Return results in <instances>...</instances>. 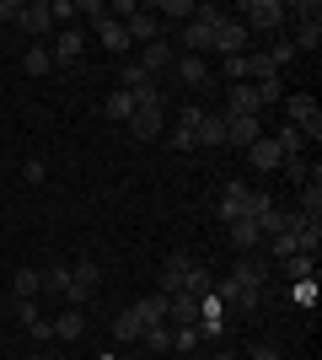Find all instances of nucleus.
Segmentation results:
<instances>
[{
	"instance_id": "de8ad7c7",
	"label": "nucleus",
	"mask_w": 322,
	"mask_h": 360,
	"mask_svg": "<svg viewBox=\"0 0 322 360\" xmlns=\"http://www.w3.org/2000/svg\"><path fill=\"white\" fill-rule=\"evenodd\" d=\"M16 317H22L27 328H32V323H43V317H38V301H16Z\"/></svg>"
},
{
	"instance_id": "ea45409f",
	"label": "nucleus",
	"mask_w": 322,
	"mask_h": 360,
	"mask_svg": "<svg viewBox=\"0 0 322 360\" xmlns=\"http://www.w3.org/2000/svg\"><path fill=\"white\" fill-rule=\"evenodd\" d=\"M76 11H81V16H92L97 27H102V22H107V0H81Z\"/></svg>"
},
{
	"instance_id": "79ce46f5",
	"label": "nucleus",
	"mask_w": 322,
	"mask_h": 360,
	"mask_svg": "<svg viewBox=\"0 0 322 360\" xmlns=\"http://www.w3.org/2000/svg\"><path fill=\"white\" fill-rule=\"evenodd\" d=\"M295 301H301V307H317V280H295Z\"/></svg>"
},
{
	"instance_id": "6ab92c4d",
	"label": "nucleus",
	"mask_w": 322,
	"mask_h": 360,
	"mask_svg": "<svg viewBox=\"0 0 322 360\" xmlns=\"http://www.w3.org/2000/svg\"><path fill=\"white\" fill-rule=\"evenodd\" d=\"M167 317L172 323H199V296H188V290L167 296Z\"/></svg>"
},
{
	"instance_id": "473e14b6",
	"label": "nucleus",
	"mask_w": 322,
	"mask_h": 360,
	"mask_svg": "<svg viewBox=\"0 0 322 360\" xmlns=\"http://www.w3.org/2000/svg\"><path fill=\"white\" fill-rule=\"evenodd\" d=\"M156 11H161V16H172V22H183V27H188V22H194V11H199V6H194V0H161Z\"/></svg>"
},
{
	"instance_id": "49530a36",
	"label": "nucleus",
	"mask_w": 322,
	"mask_h": 360,
	"mask_svg": "<svg viewBox=\"0 0 322 360\" xmlns=\"http://www.w3.org/2000/svg\"><path fill=\"white\" fill-rule=\"evenodd\" d=\"M22 178H27V183H43V178H48V167L32 156V162H22Z\"/></svg>"
},
{
	"instance_id": "393cba45",
	"label": "nucleus",
	"mask_w": 322,
	"mask_h": 360,
	"mask_svg": "<svg viewBox=\"0 0 322 360\" xmlns=\"http://www.w3.org/2000/svg\"><path fill=\"white\" fill-rule=\"evenodd\" d=\"M279 146V156H301V150H307V135H301V129H295V124H285V129H279V135H269Z\"/></svg>"
},
{
	"instance_id": "7c9ffc66",
	"label": "nucleus",
	"mask_w": 322,
	"mask_h": 360,
	"mask_svg": "<svg viewBox=\"0 0 322 360\" xmlns=\"http://www.w3.org/2000/svg\"><path fill=\"white\" fill-rule=\"evenodd\" d=\"M172 349L194 355V349H199V328H194V323H172Z\"/></svg>"
},
{
	"instance_id": "4c0bfd02",
	"label": "nucleus",
	"mask_w": 322,
	"mask_h": 360,
	"mask_svg": "<svg viewBox=\"0 0 322 360\" xmlns=\"http://www.w3.org/2000/svg\"><path fill=\"white\" fill-rule=\"evenodd\" d=\"M231 307H242V312H258L263 307V290H253V285H236V301Z\"/></svg>"
},
{
	"instance_id": "2f4dec72",
	"label": "nucleus",
	"mask_w": 322,
	"mask_h": 360,
	"mask_svg": "<svg viewBox=\"0 0 322 360\" xmlns=\"http://www.w3.org/2000/svg\"><path fill=\"white\" fill-rule=\"evenodd\" d=\"M22 65H27V75H48V65H54V54H48L43 44H32L27 54H22Z\"/></svg>"
},
{
	"instance_id": "c756f323",
	"label": "nucleus",
	"mask_w": 322,
	"mask_h": 360,
	"mask_svg": "<svg viewBox=\"0 0 322 360\" xmlns=\"http://www.w3.org/2000/svg\"><path fill=\"white\" fill-rule=\"evenodd\" d=\"M317 210H322V188H317V167H311V178L301 183V215L317 221Z\"/></svg>"
},
{
	"instance_id": "6e6552de",
	"label": "nucleus",
	"mask_w": 322,
	"mask_h": 360,
	"mask_svg": "<svg viewBox=\"0 0 322 360\" xmlns=\"http://www.w3.org/2000/svg\"><path fill=\"white\" fill-rule=\"evenodd\" d=\"M92 290H97V264H76V269H70V290H65V301H70V307H86Z\"/></svg>"
},
{
	"instance_id": "f3484780",
	"label": "nucleus",
	"mask_w": 322,
	"mask_h": 360,
	"mask_svg": "<svg viewBox=\"0 0 322 360\" xmlns=\"http://www.w3.org/2000/svg\"><path fill=\"white\" fill-rule=\"evenodd\" d=\"M194 146H226V119H220V113H204L199 129H194Z\"/></svg>"
},
{
	"instance_id": "4be33fe9",
	"label": "nucleus",
	"mask_w": 322,
	"mask_h": 360,
	"mask_svg": "<svg viewBox=\"0 0 322 360\" xmlns=\"http://www.w3.org/2000/svg\"><path fill=\"white\" fill-rule=\"evenodd\" d=\"M135 312H140V323H145V328H151V323H167V296L156 290V296L135 301Z\"/></svg>"
},
{
	"instance_id": "8fccbe9b",
	"label": "nucleus",
	"mask_w": 322,
	"mask_h": 360,
	"mask_svg": "<svg viewBox=\"0 0 322 360\" xmlns=\"http://www.w3.org/2000/svg\"><path fill=\"white\" fill-rule=\"evenodd\" d=\"M247 360H279V349H274V345H258V349H253Z\"/></svg>"
},
{
	"instance_id": "bb28decb",
	"label": "nucleus",
	"mask_w": 322,
	"mask_h": 360,
	"mask_svg": "<svg viewBox=\"0 0 322 360\" xmlns=\"http://www.w3.org/2000/svg\"><path fill=\"white\" fill-rule=\"evenodd\" d=\"M242 205H247V188H242V183H226V199H220V221H236V215H242Z\"/></svg>"
},
{
	"instance_id": "a18cd8bd",
	"label": "nucleus",
	"mask_w": 322,
	"mask_h": 360,
	"mask_svg": "<svg viewBox=\"0 0 322 360\" xmlns=\"http://www.w3.org/2000/svg\"><path fill=\"white\" fill-rule=\"evenodd\" d=\"M48 16H54V22H70V16H81V11H76V0H54Z\"/></svg>"
},
{
	"instance_id": "412c9836",
	"label": "nucleus",
	"mask_w": 322,
	"mask_h": 360,
	"mask_svg": "<svg viewBox=\"0 0 322 360\" xmlns=\"http://www.w3.org/2000/svg\"><path fill=\"white\" fill-rule=\"evenodd\" d=\"M295 54H301V49H317L322 44V16H301V27H295Z\"/></svg>"
},
{
	"instance_id": "72a5a7b5",
	"label": "nucleus",
	"mask_w": 322,
	"mask_h": 360,
	"mask_svg": "<svg viewBox=\"0 0 322 360\" xmlns=\"http://www.w3.org/2000/svg\"><path fill=\"white\" fill-rule=\"evenodd\" d=\"M151 86H156V75H145L140 65H123V91H135V97H140V91H151Z\"/></svg>"
},
{
	"instance_id": "f704fd0d",
	"label": "nucleus",
	"mask_w": 322,
	"mask_h": 360,
	"mask_svg": "<svg viewBox=\"0 0 322 360\" xmlns=\"http://www.w3.org/2000/svg\"><path fill=\"white\" fill-rule=\"evenodd\" d=\"M145 345H151V355H167L172 349V328L167 323H151V328H145Z\"/></svg>"
},
{
	"instance_id": "37998d69",
	"label": "nucleus",
	"mask_w": 322,
	"mask_h": 360,
	"mask_svg": "<svg viewBox=\"0 0 322 360\" xmlns=\"http://www.w3.org/2000/svg\"><path fill=\"white\" fill-rule=\"evenodd\" d=\"M226 75H231V86H236V81H247V54H231V60H226Z\"/></svg>"
},
{
	"instance_id": "f8f14e48",
	"label": "nucleus",
	"mask_w": 322,
	"mask_h": 360,
	"mask_svg": "<svg viewBox=\"0 0 322 360\" xmlns=\"http://www.w3.org/2000/svg\"><path fill=\"white\" fill-rule=\"evenodd\" d=\"M172 60H177V54H172V44H167V38H156V44H145V49H140V70H145V75L167 70Z\"/></svg>"
},
{
	"instance_id": "c03bdc74",
	"label": "nucleus",
	"mask_w": 322,
	"mask_h": 360,
	"mask_svg": "<svg viewBox=\"0 0 322 360\" xmlns=\"http://www.w3.org/2000/svg\"><path fill=\"white\" fill-rule=\"evenodd\" d=\"M22 22V6L16 0H0V27H16Z\"/></svg>"
},
{
	"instance_id": "f257e3e1",
	"label": "nucleus",
	"mask_w": 322,
	"mask_h": 360,
	"mask_svg": "<svg viewBox=\"0 0 322 360\" xmlns=\"http://www.w3.org/2000/svg\"><path fill=\"white\" fill-rule=\"evenodd\" d=\"M242 16H247L242 22L247 32H263V38H269V32H279L285 22H290V6H285V0H247Z\"/></svg>"
},
{
	"instance_id": "20e7f679",
	"label": "nucleus",
	"mask_w": 322,
	"mask_h": 360,
	"mask_svg": "<svg viewBox=\"0 0 322 360\" xmlns=\"http://www.w3.org/2000/svg\"><path fill=\"white\" fill-rule=\"evenodd\" d=\"M231 280H236V285L263 290V280H269V253H258V248H253V253H242L236 264H231Z\"/></svg>"
},
{
	"instance_id": "1a4fd4ad",
	"label": "nucleus",
	"mask_w": 322,
	"mask_h": 360,
	"mask_svg": "<svg viewBox=\"0 0 322 360\" xmlns=\"http://www.w3.org/2000/svg\"><path fill=\"white\" fill-rule=\"evenodd\" d=\"M16 27L27 32V38H48L54 32V16H48V0H32V6H22V22Z\"/></svg>"
},
{
	"instance_id": "f03ea898",
	"label": "nucleus",
	"mask_w": 322,
	"mask_h": 360,
	"mask_svg": "<svg viewBox=\"0 0 322 360\" xmlns=\"http://www.w3.org/2000/svg\"><path fill=\"white\" fill-rule=\"evenodd\" d=\"M215 22H220V11H215V6H199V11H194V22L183 27L188 54H210V49H215Z\"/></svg>"
},
{
	"instance_id": "c85d7f7f",
	"label": "nucleus",
	"mask_w": 322,
	"mask_h": 360,
	"mask_svg": "<svg viewBox=\"0 0 322 360\" xmlns=\"http://www.w3.org/2000/svg\"><path fill=\"white\" fill-rule=\"evenodd\" d=\"M97 38H102L113 54H123V49H129V32H123V22H113V16H107L102 27H97Z\"/></svg>"
},
{
	"instance_id": "39448f33",
	"label": "nucleus",
	"mask_w": 322,
	"mask_h": 360,
	"mask_svg": "<svg viewBox=\"0 0 322 360\" xmlns=\"http://www.w3.org/2000/svg\"><path fill=\"white\" fill-rule=\"evenodd\" d=\"M258 91H253V81H236V86L226 91V113L220 119H258Z\"/></svg>"
},
{
	"instance_id": "a211bd4d",
	"label": "nucleus",
	"mask_w": 322,
	"mask_h": 360,
	"mask_svg": "<svg viewBox=\"0 0 322 360\" xmlns=\"http://www.w3.org/2000/svg\"><path fill=\"white\" fill-rule=\"evenodd\" d=\"M247 156H253V167H258V172H274V167L285 162V156H279V146H274L269 135H263V140H253V146H247Z\"/></svg>"
},
{
	"instance_id": "603ef678",
	"label": "nucleus",
	"mask_w": 322,
	"mask_h": 360,
	"mask_svg": "<svg viewBox=\"0 0 322 360\" xmlns=\"http://www.w3.org/2000/svg\"><path fill=\"white\" fill-rule=\"evenodd\" d=\"M27 360H48V355H27Z\"/></svg>"
},
{
	"instance_id": "3c124183",
	"label": "nucleus",
	"mask_w": 322,
	"mask_h": 360,
	"mask_svg": "<svg viewBox=\"0 0 322 360\" xmlns=\"http://www.w3.org/2000/svg\"><path fill=\"white\" fill-rule=\"evenodd\" d=\"M210 360H236V355H231V349H220V355H210Z\"/></svg>"
},
{
	"instance_id": "dca6fc26",
	"label": "nucleus",
	"mask_w": 322,
	"mask_h": 360,
	"mask_svg": "<svg viewBox=\"0 0 322 360\" xmlns=\"http://www.w3.org/2000/svg\"><path fill=\"white\" fill-rule=\"evenodd\" d=\"M38 290H43V269H16L11 274V296L16 301H38Z\"/></svg>"
},
{
	"instance_id": "a19ab883",
	"label": "nucleus",
	"mask_w": 322,
	"mask_h": 360,
	"mask_svg": "<svg viewBox=\"0 0 322 360\" xmlns=\"http://www.w3.org/2000/svg\"><path fill=\"white\" fill-rule=\"evenodd\" d=\"M279 167H285V172H290L295 183H307V178H311V172H307V156H285Z\"/></svg>"
},
{
	"instance_id": "a878e982",
	"label": "nucleus",
	"mask_w": 322,
	"mask_h": 360,
	"mask_svg": "<svg viewBox=\"0 0 322 360\" xmlns=\"http://www.w3.org/2000/svg\"><path fill=\"white\" fill-rule=\"evenodd\" d=\"M253 91H258V108L285 103V81H279V75H263V81H253Z\"/></svg>"
},
{
	"instance_id": "0eeeda50",
	"label": "nucleus",
	"mask_w": 322,
	"mask_h": 360,
	"mask_svg": "<svg viewBox=\"0 0 322 360\" xmlns=\"http://www.w3.org/2000/svg\"><path fill=\"white\" fill-rule=\"evenodd\" d=\"M123 32H129V44H156V38H161V16L156 11H145V6H135V16H129V22H123Z\"/></svg>"
},
{
	"instance_id": "4468645a",
	"label": "nucleus",
	"mask_w": 322,
	"mask_h": 360,
	"mask_svg": "<svg viewBox=\"0 0 322 360\" xmlns=\"http://www.w3.org/2000/svg\"><path fill=\"white\" fill-rule=\"evenodd\" d=\"M263 140V119H226V146H253Z\"/></svg>"
},
{
	"instance_id": "ddd939ff",
	"label": "nucleus",
	"mask_w": 322,
	"mask_h": 360,
	"mask_svg": "<svg viewBox=\"0 0 322 360\" xmlns=\"http://www.w3.org/2000/svg\"><path fill=\"white\" fill-rule=\"evenodd\" d=\"M172 70H177V81H183V86H204V81H210V65H204L199 54H177V60H172Z\"/></svg>"
},
{
	"instance_id": "2eb2a0df",
	"label": "nucleus",
	"mask_w": 322,
	"mask_h": 360,
	"mask_svg": "<svg viewBox=\"0 0 322 360\" xmlns=\"http://www.w3.org/2000/svg\"><path fill=\"white\" fill-rule=\"evenodd\" d=\"M129 129H135V140H156L161 135V108H135V113H129Z\"/></svg>"
},
{
	"instance_id": "9b49d317",
	"label": "nucleus",
	"mask_w": 322,
	"mask_h": 360,
	"mask_svg": "<svg viewBox=\"0 0 322 360\" xmlns=\"http://www.w3.org/2000/svg\"><path fill=\"white\" fill-rule=\"evenodd\" d=\"M226 237L236 242L242 253H253V248H258V242H263V226L253 221V215H236V221H226Z\"/></svg>"
},
{
	"instance_id": "7ed1b4c3",
	"label": "nucleus",
	"mask_w": 322,
	"mask_h": 360,
	"mask_svg": "<svg viewBox=\"0 0 322 360\" xmlns=\"http://www.w3.org/2000/svg\"><path fill=\"white\" fill-rule=\"evenodd\" d=\"M285 108H290V124L307 140H322V108L311 103V97H285Z\"/></svg>"
},
{
	"instance_id": "09e8293b",
	"label": "nucleus",
	"mask_w": 322,
	"mask_h": 360,
	"mask_svg": "<svg viewBox=\"0 0 322 360\" xmlns=\"http://www.w3.org/2000/svg\"><path fill=\"white\" fill-rule=\"evenodd\" d=\"M172 146H177V150H194V129H177V124H172Z\"/></svg>"
},
{
	"instance_id": "b1692460",
	"label": "nucleus",
	"mask_w": 322,
	"mask_h": 360,
	"mask_svg": "<svg viewBox=\"0 0 322 360\" xmlns=\"http://www.w3.org/2000/svg\"><path fill=\"white\" fill-rule=\"evenodd\" d=\"M140 333H145V323H140V312H135V307L113 317V339H123V345H129V339H140Z\"/></svg>"
},
{
	"instance_id": "aec40b11",
	"label": "nucleus",
	"mask_w": 322,
	"mask_h": 360,
	"mask_svg": "<svg viewBox=\"0 0 322 360\" xmlns=\"http://www.w3.org/2000/svg\"><path fill=\"white\" fill-rule=\"evenodd\" d=\"M48 328H54V339H81V333H86V312H81V307H70V312H60Z\"/></svg>"
},
{
	"instance_id": "e433bc0d",
	"label": "nucleus",
	"mask_w": 322,
	"mask_h": 360,
	"mask_svg": "<svg viewBox=\"0 0 322 360\" xmlns=\"http://www.w3.org/2000/svg\"><path fill=\"white\" fill-rule=\"evenodd\" d=\"M43 290L48 296H65L70 290V269H43Z\"/></svg>"
},
{
	"instance_id": "58836bf2",
	"label": "nucleus",
	"mask_w": 322,
	"mask_h": 360,
	"mask_svg": "<svg viewBox=\"0 0 322 360\" xmlns=\"http://www.w3.org/2000/svg\"><path fill=\"white\" fill-rule=\"evenodd\" d=\"M269 60H274V70H285V65L295 60V44H290V38H279V44L269 49Z\"/></svg>"
},
{
	"instance_id": "9d476101",
	"label": "nucleus",
	"mask_w": 322,
	"mask_h": 360,
	"mask_svg": "<svg viewBox=\"0 0 322 360\" xmlns=\"http://www.w3.org/2000/svg\"><path fill=\"white\" fill-rule=\"evenodd\" d=\"M81 49H86V32H81V27H65L60 38H54V49H48V54H54V65H76Z\"/></svg>"
},
{
	"instance_id": "cd10ccee",
	"label": "nucleus",
	"mask_w": 322,
	"mask_h": 360,
	"mask_svg": "<svg viewBox=\"0 0 322 360\" xmlns=\"http://www.w3.org/2000/svg\"><path fill=\"white\" fill-rule=\"evenodd\" d=\"M188 274V258H167V274H161V296H177Z\"/></svg>"
},
{
	"instance_id": "c9c22d12",
	"label": "nucleus",
	"mask_w": 322,
	"mask_h": 360,
	"mask_svg": "<svg viewBox=\"0 0 322 360\" xmlns=\"http://www.w3.org/2000/svg\"><path fill=\"white\" fill-rule=\"evenodd\" d=\"M285 269H290V280H311V274H317V258L295 253V258H285Z\"/></svg>"
},
{
	"instance_id": "864d4df0",
	"label": "nucleus",
	"mask_w": 322,
	"mask_h": 360,
	"mask_svg": "<svg viewBox=\"0 0 322 360\" xmlns=\"http://www.w3.org/2000/svg\"><path fill=\"white\" fill-rule=\"evenodd\" d=\"M183 360H199V355H183Z\"/></svg>"
},
{
	"instance_id": "5701e85b",
	"label": "nucleus",
	"mask_w": 322,
	"mask_h": 360,
	"mask_svg": "<svg viewBox=\"0 0 322 360\" xmlns=\"http://www.w3.org/2000/svg\"><path fill=\"white\" fill-rule=\"evenodd\" d=\"M102 113L107 119H119V124H129V113H135V97H129V91H107V103H102Z\"/></svg>"
},
{
	"instance_id": "423d86ee",
	"label": "nucleus",
	"mask_w": 322,
	"mask_h": 360,
	"mask_svg": "<svg viewBox=\"0 0 322 360\" xmlns=\"http://www.w3.org/2000/svg\"><path fill=\"white\" fill-rule=\"evenodd\" d=\"M242 49H247V27H242V22H231V16H220V22H215V49H210V54L231 60V54H242Z\"/></svg>"
}]
</instances>
